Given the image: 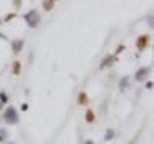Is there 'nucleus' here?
<instances>
[{
  "label": "nucleus",
  "instance_id": "18",
  "mask_svg": "<svg viewBox=\"0 0 154 144\" xmlns=\"http://www.w3.org/2000/svg\"><path fill=\"white\" fill-rule=\"evenodd\" d=\"M27 109H29V104H21V111H27Z\"/></svg>",
  "mask_w": 154,
  "mask_h": 144
},
{
  "label": "nucleus",
  "instance_id": "3",
  "mask_svg": "<svg viewBox=\"0 0 154 144\" xmlns=\"http://www.w3.org/2000/svg\"><path fill=\"white\" fill-rule=\"evenodd\" d=\"M148 43H149V35H146V34L140 35L136 38V50L138 51H143L146 46H148Z\"/></svg>",
  "mask_w": 154,
  "mask_h": 144
},
{
  "label": "nucleus",
  "instance_id": "11",
  "mask_svg": "<svg viewBox=\"0 0 154 144\" xmlns=\"http://www.w3.org/2000/svg\"><path fill=\"white\" fill-rule=\"evenodd\" d=\"M7 103H8V95H7L5 91H0V111H2V107L5 106Z\"/></svg>",
  "mask_w": 154,
  "mask_h": 144
},
{
  "label": "nucleus",
  "instance_id": "19",
  "mask_svg": "<svg viewBox=\"0 0 154 144\" xmlns=\"http://www.w3.org/2000/svg\"><path fill=\"white\" fill-rule=\"evenodd\" d=\"M15 7L19 8V7H21V0H15Z\"/></svg>",
  "mask_w": 154,
  "mask_h": 144
},
{
  "label": "nucleus",
  "instance_id": "23",
  "mask_svg": "<svg viewBox=\"0 0 154 144\" xmlns=\"http://www.w3.org/2000/svg\"><path fill=\"white\" fill-rule=\"evenodd\" d=\"M0 24H2V19H0Z\"/></svg>",
  "mask_w": 154,
  "mask_h": 144
},
{
  "label": "nucleus",
  "instance_id": "10",
  "mask_svg": "<svg viewBox=\"0 0 154 144\" xmlns=\"http://www.w3.org/2000/svg\"><path fill=\"white\" fill-rule=\"evenodd\" d=\"M114 136H116V131L112 128H108L104 131V141H111V139H114Z\"/></svg>",
  "mask_w": 154,
  "mask_h": 144
},
{
  "label": "nucleus",
  "instance_id": "22",
  "mask_svg": "<svg viewBox=\"0 0 154 144\" xmlns=\"http://www.w3.org/2000/svg\"><path fill=\"white\" fill-rule=\"evenodd\" d=\"M8 144H15V143H8Z\"/></svg>",
  "mask_w": 154,
  "mask_h": 144
},
{
  "label": "nucleus",
  "instance_id": "14",
  "mask_svg": "<svg viewBox=\"0 0 154 144\" xmlns=\"http://www.w3.org/2000/svg\"><path fill=\"white\" fill-rule=\"evenodd\" d=\"M7 136H8L7 128H0V143H5L7 141Z\"/></svg>",
  "mask_w": 154,
  "mask_h": 144
},
{
  "label": "nucleus",
  "instance_id": "16",
  "mask_svg": "<svg viewBox=\"0 0 154 144\" xmlns=\"http://www.w3.org/2000/svg\"><path fill=\"white\" fill-rule=\"evenodd\" d=\"M145 87L148 88V90H151V88H153V82H151V80H149V82H146V85H145Z\"/></svg>",
  "mask_w": 154,
  "mask_h": 144
},
{
  "label": "nucleus",
  "instance_id": "21",
  "mask_svg": "<svg viewBox=\"0 0 154 144\" xmlns=\"http://www.w3.org/2000/svg\"><path fill=\"white\" fill-rule=\"evenodd\" d=\"M0 38H7L5 35H3V34H0Z\"/></svg>",
  "mask_w": 154,
  "mask_h": 144
},
{
  "label": "nucleus",
  "instance_id": "20",
  "mask_svg": "<svg viewBox=\"0 0 154 144\" xmlns=\"http://www.w3.org/2000/svg\"><path fill=\"white\" fill-rule=\"evenodd\" d=\"M85 144H95L93 141H85Z\"/></svg>",
  "mask_w": 154,
  "mask_h": 144
},
{
  "label": "nucleus",
  "instance_id": "8",
  "mask_svg": "<svg viewBox=\"0 0 154 144\" xmlns=\"http://www.w3.org/2000/svg\"><path fill=\"white\" fill-rule=\"evenodd\" d=\"M128 83H130V77L128 75H125V77H122L120 82H119V90L120 91H124V90H127V87H128Z\"/></svg>",
  "mask_w": 154,
  "mask_h": 144
},
{
  "label": "nucleus",
  "instance_id": "15",
  "mask_svg": "<svg viewBox=\"0 0 154 144\" xmlns=\"http://www.w3.org/2000/svg\"><path fill=\"white\" fill-rule=\"evenodd\" d=\"M13 18H16V13H10V14H7V16H5V21H11Z\"/></svg>",
  "mask_w": 154,
  "mask_h": 144
},
{
  "label": "nucleus",
  "instance_id": "6",
  "mask_svg": "<svg viewBox=\"0 0 154 144\" xmlns=\"http://www.w3.org/2000/svg\"><path fill=\"white\" fill-rule=\"evenodd\" d=\"M77 103L80 104V106H87V104L90 103V101H88V95H87L85 91H80V93H79V96H77Z\"/></svg>",
  "mask_w": 154,
  "mask_h": 144
},
{
  "label": "nucleus",
  "instance_id": "13",
  "mask_svg": "<svg viewBox=\"0 0 154 144\" xmlns=\"http://www.w3.org/2000/svg\"><path fill=\"white\" fill-rule=\"evenodd\" d=\"M11 71H13L15 75H19V74H21V63H19V61H15V63H13V69H11Z\"/></svg>",
  "mask_w": 154,
  "mask_h": 144
},
{
  "label": "nucleus",
  "instance_id": "2",
  "mask_svg": "<svg viewBox=\"0 0 154 144\" xmlns=\"http://www.w3.org/2000/svg\"><path fill=\"white\" fill-rule=\"evenodd\" d=\"M23 18H24V21L27 22V26H29V27H32V29H34V27H37L39 24H40V14H39L35 10H31L29 13H26Z\"/></svg>",
  "mask_w": 154,
  "mask_h": 144
},
{
  "label": "nucleus",
  "instance_id": "12",
  "mask_svg": "<svg viewBox=\"0 0 154 144\" xmlns=\"http://www.w3.org/2000/svg\"><path fill=\"white\" fill-rule=\"evenodd\" d=\"M55 7V0H43V10L45 11H51Z\"/></svg>",
  "mask_w": 154,
  "mask_h": 144
},
{
  "label": "nucleus",
  "instance_id": "4",
  "mask_svg": "<svg viewBox=\"0 0 154 144\" xmlns=\"http://www.w3.org/2000/svg\"><path fill=\"white\" fill-rule=\"evenodd\" d=\"M114 63H116V56H114V54H108V56H104V58L101 59V63H100V69L109 67V66H112Z\"/></svg>",
  "mask_w": 154,
  "mask_h": 144
},
{
  "label": "nucleus",
  "instance_id": "17",
  "mask_svg": "<svg viewBox=\"0 0 154 144\" xmlns=\"http://www.w3.org/2000/svg\"><path fill=\"white\" fill-rule=\"evenodd\" d=\"M124 48H125V46H124V45H120V46H119V48H117V50H116V54H119L120 51H124Z\"/></svg>",
  "mask_w": 154,
  "mask_h": 144
},
{
  "label": "nucleus",
  "instance_id": "9",
  "mask_svg": "<svg viewBox=\"0 0 154 144\" xmlns=\"http://www.w3.org/2000/svg\"><path fill=\"white\" fill-rule=\"evenodd\" d=\"M85 120L88 123H93L95 120H96V115H95V112L92 111V109H87V112H85Z\"/></svg>",
  "mask_w": 154,
  "mask_h": 144
},
{
  "label": "nucleus",
  "instance_id": "7",
  "mask_svg": "<svg viewBox=\"0 0 154 144\" xmlns=\"http://www.w3.org/2000/svg\"><path fill=\"white\" fill-rule=\"evenodd\" d=\"M23 46H24V42L19 38V40H15L13 43H11V50H13V53H21Z\"/></svg>",
  "mask_w": 154,
  "mask_h": 144
},
{
  "label": "nucleus",
  "instance_id": "5",
  "mask_svg": "<svg viewBox=\"0 0 154 144\" xmlns=\"http://www.w3.org/2000/svg\"><path fill=\"white\" fill-rule=\"evenodd\" d=\"M149 74V67H140L138 71L135 72V80L136 82H143L145 77Z\"/></svg>",
  "mask_w": 154,
  "mask_h": 144
},
{
  "label": "nucleus",
  "instance_id": "1",
  "mask_svg": "<svg viewBox=\"0 0 154 144\" xmlns=\"http://www.w3.org/2000/svg\"><path fill=\"white\" fill-rule=\"evenodd\" d=\"M3 120H5V123H8V125H16L19 122V115H18V111L15 106H8L3 111Z\"/></svg>",
  "mask_w": 154,
  "mask_h": 144
}]
</instances>
